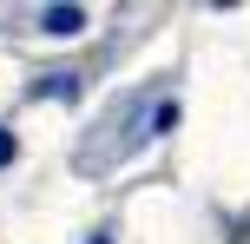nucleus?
Listing matches in <instances>:
<instances>
[{"label": "nucleus", "instance_id": "1", "mask_svg": "<svg viewBox=\"0 0 250 244\" xmlns=\"http://www.w3.org/2000/svg\"><path fill=\"white\" fill-rule=\"evenodd\" d=\"M40 26H46V33H60V40H73L79 26H86V7H46V13H40Z\"/></svg>", "mask_w": 250, "mask_h": 244}, {"label": "nucleus", "instance_id": "2", "mask_svg": "<svg viewBox=\"0 0 250 244\" xmlns=\"http://www.w3.org/2000/svg\"><path fill=\"white\" fill-rule=\"evenodd\" d=\"M33 92H40V99H60V92L73 99V92H79V79H73V73H53V79H33Z\"/></svg>", "mask_w": 250, "mask_h": 244}, {"label": "nucleus", "instance_id": "3", "mask_svg": "<svg viewBox=\"0 0 250 244\" xmlns=\"http://www.w3.org/2000/svg\"><path fill=\"white\" fill-rule=\"evenodd\" d=\"M0 165H13V132L0 126Z\"/></svg>", "mask_w": 250, "mask_h": 244}, {"label": "nucleus", "instance_id": "4", "mask_svg": "<svg viewBox=\"0 0 250 244\" xmlns=\"http://www.w3.org/2000/svg\"><path fill=\"white\" fill-rule=\"evenodd\" d=\"M92 244H112V238H105V231H99V238H92Z\"/></svg>", "mask_w": 250, "mask_h": 244}]
</instances>
